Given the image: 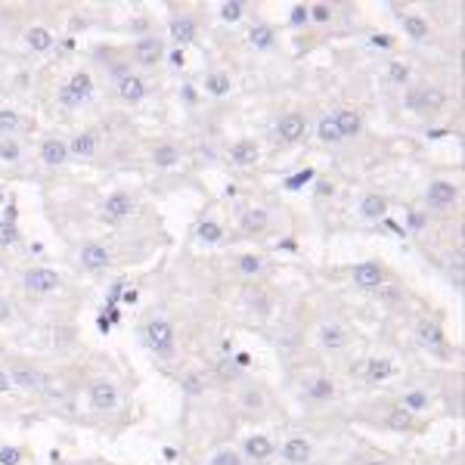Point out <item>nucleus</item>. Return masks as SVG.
<instances>
[{
    "label": "nucleus",
    "instance_id": "f257e3e1",
    "mask_svg": "<svg viewBox=\"0 0 465 465\" xmlns=\"http://www.w3.org/2000/svg\"><path fill=\"white\" fill-rule=\"evenodd\" d=\"M146 341H149V351H155V356H161V360H170L177 351L174 326L168 320H152L146 326Z\"/></svg>",
    "mask_w": 465,
    "mask_h": 465
},
{
    "label": "nucleus",
    "instance_id": "f03ea898",
    "mask_svg": "<svg viewBox=\"0 0 465 465\" xmlns=\"http://www.w3.org/2000/svg\"><path fill=\"white\" fill-rule=\"evenodd\" d=\"M93 97V78L87 72H75L66 84L59 87V103L66 108H78Z\"/></svg>",
    "mask_w": 465,
    "mask_h": 465
},
{
    "label": "nucleus",
    "instance_id": "7ed1b4c3",
    "mask_svg": "<svg viewBox=\"0 0 465 465\" xmlns=\"http://www.w3.org/2000/svg\"><path fill=\"white\" fill-rule=\"evenodd\" d=\"M121 394L115 382H108V378H97V382L90 385V407L99 409V413H112L115 407H118Z\"/></svg>",
    "mask_w": 465,
    "mask_h": 465
},
{
    "label": "nucleus",
    "instance_id": "20e7f679",
    "mask_svg": "<svg viewBox=\"0 0 465 465\" xmlns=\"http://www.w3.org/2000/svg\"><path fill=\"white\" fill-rule=\"evenodd\" d=\"M25 289L28 292H35V294H50V292H56L59 289V273L56 270H50V267H31V270H25Z\"/></svg>",
    "mask_w": 465,
    "mask_h": 465
},
{
    "label": "nucleus",
    "instance_id": "39448f33",
    "mask_svg": "<svg viewBox=\"0 0 465 465\" xmlns=\"http://www.w3.org/2000/svg\"><path fill=\"white\" fill-rule=\"evenodd\" d=\"M304 130H307V121H304V115H298V112H289L276 121V137L283 140V143H298V140L304 137Z\"/></svg>",
    "mask_w": 465,
    "mask_h": 465
},
{
    "label": "nucleus",
    "instance_id": "423d86ee",
    "mask_svg": "<svg viewBox=\"0 0 465 465\" xmlns=\"http://www.w3.org/2000/svg\"><path fill=\"white\" fill-rule=\"evenodd\" d=\"M354 283L360 285V289H382V283H385V270H382V264H356L354 267Z\"/></svg>",
    "mask_w": 465,
    "mask_h": 465
},
{
    "label": "nucleus",
    "instance_id": "0eeeda50",
    "mask_svg": "<svg viewBox=\"0 0 465 465\" xmlns=\"http://www.w3.org/2000/svg\"><path fill=\"white\" fill-rule=\"evenodd\" d=\"M118 97H121V103H143V97H146V81L140 75H124L118 78Z\"/></svg>",
    "mask_w": 465,
    "mask_h": 465
},
{
    "label": "nucleus",
    "instance_id": "6e6552de",
    "mask_svg": "<svg viewBox=\"0 0 465 465\" xmlns=\"http://www.w3.org/2000/svg\"><path fill=\"white\" fill-rule=\"evenodd\" d=\"M459 199V190L447 180H434L428 183V205L431 208H450L453 202Z\"/></svg>",
    "mask_w": 465,
    "mask_h": 465
},
{
    "label": "nucleus",
    "instance_id": "1a4fd4ad",
    "mask_svg": "<svg viewBox=\"0 0 465 465\" xmlns=\"http://www.w3.org/2000/svg\"><path fill=\"white\" fill-rule=\"evenodd\" d=\"M310 456H314V447H310V440H304V438H292L283 444V459L292 462V465H307Z\"/></svg>",
    "mask_w": 465,
    "mask_h": 465
},
{
    "label": "nucleus",
    "instance_id": "9d476101",
    "mask_svg": "<svg viewBox=\"0 0 465 465\" xmlns=\"http://www.w3.org/2000/svg\"><path fill=\"white\" fill-rule=\"evenodd\" d=\"M41 159H44V165H50V168L66 165V161H68V143H66V140H59V137L44 140V146H41Z\"/></svg>",
    "mask_w": 465,
    "mask_h": 465
},
{
    "label": "nucleus",
    "instance_id": "9b49d317",
    "mask_svg": "<svg viewBox=\"0 0 465 465\" xmlns=\"http://www.w3.org/2000/svg\"><path fill=\"white\" fill-rule=\"evenodd\" d=\"M134 199L128 196V192H112V196L106 199V217L108 221H124V217L134 214Z\"/></svg>",
    "mask_w": 465,
    "mask_h": 465
},
{
    "label": "nucleus",
    "instance_id": "f8f14e48",
    "mask_svg": "<svg viewBox=\"0 0 465 465\" xmlns=\"http://www.w3.org/2000/svg\"><path fill=\"white\" fill-rule=\"evenodd\" d=\"M81 264L87 270H106L108 264H112V252H108L106 245H84L81 248Z\"/></svg>",
    "mask_w": 465,
    "mask_h": 465
},
{
    "label": "nucleus",
    "instance_id": "ddd939ff",
    "mask_svg": "<svg viewBox=\"0 0 465 465\" xmlns=\"http://www.w3.org/2000/svg\"><path fill=\"white\" fill-rule=\"evenodd\" d=\"M418 341H422L428 351L434 354H444V332H440V326L438 323H431V320H422L418 323Z\"/></svg>",
    "mask_w": 465,
    "mask_h": 465
},
{
    "label": "nucleus",
    "instance_id": "4468645a",
    "mask_svg": "<svg viewBox=\"0 0 465 465\" xmlns=\"http://www.w3.org/2000/svg\"><path fill=\"white\" fill-rule=\"evenodd\" d=\"M258 155H261V149H258L254 140H239V143L230 149V161L232 165H239V168H248V165L258 161Z\"/></svg>",
    "mask_w": 465,
    "mask_h": 465
},
{
    "label": "nucleus",
    "instance_id": "2eb2a0df",
    "mask_svg": "<svg viewBox=\"0 0 465 465\" xmlns=\"http://www.w3.org/2000/svg\"><path fill=\"white\" fill-rule=\"evenodd\" d=\"M440 103H444V97H440L438 90H428V87L409 90V93H407V106L416 108V112H425V108H438Z\"/></svg>",
    "mask_w": 465,
    "mask_h": 465
},
{
    "label": "nucleus",
    "instance_id": "dca6fc26",
    "mask_svg": "<svg viewBox=\"0 0 465 465\" xmlns=\"http://www.w3.org/2000/svg\"><path fill=\"white\" fill-rule=\"evenodd\" d=\"M161 56H165V44L159 37H143L137 44V62H143V66H155Z\"/></svg>",
    "mask_w": 465,
    "mask_h": 465
},
{
    "label": "nucleus",
    "instance_id": "f3484780",
    "mask_svg": "<svg viewBox=\"0 0 465 465\" xmlns=\"http://www.w3.org/2000/svg\"><path fill=\"white\" fill-rule=\"evenodd\" d=\"M245 456L254 462H264L273 456V444H270V438H264V434H252V438L245 440Z\"/></svg>",
    "mask_w": 465,
    "mask_h": 465
},
{
    "label": "nucleus",
    "instance_id": "a211bd4d",
    "mask_svg": "<svg viewBox=\"0 0 465 465\" xmlns=\"http://www.w3.org/2000/svg\"><path fill=\"white\" fill-rule=\"evenodd\" d=\"M335 124H338L341 140H345V137H356L363 130V121H360V115H356L354 108H341V112H335Z\"/></svg>",
    "mask_w": 465,
    "mask_h": 465
},
{
    "label": "nucleus",
    "instance_id": "6ab92c4d",
    "mask_svg": "<svg viewBox=\"0 0 465 465\" xmlns=\"http://www.w3.org/2000/svg\"><path fill=\"white\" fill-rule=\"evenodd\" d=\"M320 341H323V347H329V351H341V347L347 345V332L341 329L338 323H326L320 329Z\"/></svg>",
    "mask_w": 465,
    "mask_h": 465
},
{
    "label": "nucleus",
    "instance_id": "aec40b11",
    "mask_svg": "<svg viewBox=\"0 0 465 465\" xmlns=\"http://www.w3.org/2000/svg\"><path fill=\"white\" fill-rule=\"evenodd\" d=\"M363 372H366L369 382H388V378L394 376V363L388 360V356H372Z\"/></svg>",
    "mask_w": 465,
    "mask_h": 465
},
{
    "label": "nucleus",
    "instance_id": "412c9836",
    "mask_svg": "<svg viewBox=\"0 0 465 465\" xmlns=\"http://www.w3.org/2000/svg\"><path fill=\"white\" fill-rule=\"evenodd\" d=\"M270 227V214L264 208H248L242 214V230L245 232H264Z\"/></svg>",
    "mask_w": 465,
    "mask_h": 465
},
{
    "label": "nucleus",
    "instance_id": "4be33fe9",
    "mask_svg": "<svg viewBox=\"0 0 465 465\" xmlns=\"http://www.w3.org/2000/svg\"><path fill=\"white\" fill-rule=\"evenodd\" d=\"M385 211H388L385 196H366L360 202V214L369 217V221H385Z\"/></svg>",
    "mask_w": 465,
    "mask_h": 465
},
{
    "label": "nucleus",
    "instance_id": "5701e85b",
    "mask_svg": "<svg viewBox=\"0 0 465 465\" xmlns=\"http://www.w3.org/2000/svg\"><path fill=\"white\" fill-rule=\"evenodd\" d=\"M170 35H174V41L177 44H190V41H196V22L192 19H174L170 22Z\"/></svg>",
    "mask_w": 465,
    "mask_h": 465
},
{
    "label": "nucleus",
    "instance_id": "b1692460",
    "mask_svg": "<svg viewBox=\"0 0 465 465\" xmlns=\"http://www.w3.org/2000/svg\"><path fill=\"white\" fill-rule=\"evenodd\" d=\"M93 152H97V134H90V130L78 134L68 143V155H93Z\"/></svg>",
    "mask_w": 465,
    "mask_h": 465
},
{
    "label": "nucleus",
    "instance_id": "393cba45",
    "mask_svg": "<svg viewBox=\"0 0 465 465\" xmlns=\"http://www.w3.org/2000/svg\"><path fill=\"white\" fill-rule=\"evenodd\" d=\"M152 161H155V165H159V168H174L177 161H180V149H177V146H170V143H165V146H155Z\"/></svg>",
    "mask_w": 465,
    "mask_h": 465
},
{
    "label": "nucleus",
    "instance_id": "a878e982",
    "mask_svg": "<svg viewBox=\"0 0 465 465\" xmlns=\"http://www.w3.org/2000/svg\"><path fill=\"white\" fill-rule=\"evenodd\" d=\"M25 41H28V46L31 50H37V53H44V50H50L53 46V35L46 28H28V35H25Z\"/></svg>",
    "mask_w": 465,
    "mask_h": 465
},
{
    "label": "nucleus",
    "instance_id": "bb28decb",
    "mask_svg": "<svg viewBox=\"0 0 465 465\" xmlns=\"http://www.w3.org/2000/svg\"><path fill=\"white\" fill-rule=\"evenodd\" d=\"M10 382H13V385H19V388H25V391H31V388L41 385V372L19 366V369H13V372H10Z\"/></svg>",
    "mask_w": 465,
    "mask_h": 465
},
{
    "label": "nucleus",
    "instance_id": "cd10ccee",
    "mask_svg": "<svg viewBox=\"0 0 465 465\" xmlns=\"http://www.w3.org/2000/svg\"><path fill=\"white\" fill-rule=\"evenodd\" d=\"M230 87H232L230 75H223V72H211V75L205 78V90L211 93V97H227Z\"/></svg>",
    "mask_w": 465,
    "mask_h": 465
},
{
    "label": "nucleus",
    "instance_id": "c85d7f7f",
    "mask_svg": "<svg viewBox=\"0 0 465 465\" xmlns=\"http://www.w3.org/2000/svg\"><path fill=\"white\" fill-rule=\"evenodd\" d=\"M403 28H407V35L413 41H425L428 37V22L422 16H403Z\"/></svg>",
    "mask_w": 465,
    "mask_h": 465
},
{
    "label": "nucleus",
    "instance_id": "c756f323",
    "mask_svg": "<svg viewBox=\"0 0 465 465\" xmlns=\"http://www.w3.org/2000/svg\"><path fill=\"white\" fill-rule=\"evenodd\" d=\"M248 41L258 46V50H270V46H273V28H267V25H254L252 31H248Z\"/></svg>",
    "mask_w": 465,
    "mask_h": 465
},
{
    "label": "nucleus",
    "instance_id": "7c9ffc66",
    "mask_svg": "<svg viewBox=\"0 0 465 465\" xmlns=\"http://www.w3.org/2000/svg\"><path fill=\"white\" fill-rule=\"evenodd\" d=\"M316 134H320L323 143H341V134H338L335 115H326V118L320 121V128H316Z\"/></svg>",
    "mask_w": 465,
    "mask_h": 465
},
{
    "label": "nucleus",
    "instance_id": "2f4dec72",
    "mask_svg": "<svg viewBox=\"0 0 465 465\" xmlns=\"http://www.w3.org/2000/svg\"><path fill=\"white\" fill-rule=\"evenodd\" d=\"M403 409H407V413H422V409H428V394L425 391L403 394Z\"/></svg>",
    "mask_w": 465,
    "mask_h": 465
},
{
    "label": "nucleus",
    "instance_id": "473e14b6",
    "mask_svg": "<svg viewBox=\"0 0 465 465\" xmlns=\"http://www.w3.org/2000/svg\"><path fill=\"white\" fill-rule=\"evenodd\" d=\"M19 130V115L13 112V108H0V137H10Z\"/></svg>",
    "mask_w": 465,
    "mask_h": 465
},
{
    "label": "nucleus",
    "instance_id": "72a5a7b5",
    "mask_svg": "<svg viewBox=\"0 0 465 465\" xmlns=\"http://www.w3.org/2000/svg\"><path fill=\"white\" fill-rule=\"evenodd\" d=\"M307 391H310V397H314V400H329L332 397V382H329V378H323V376H316L314 382H310Z\"/></svg>",
    "mask_w": 465,
    "mask_h": 465
},
{
    "label": "nucleus",
    "instance_id": "f704fd0d",
    "mask_svg": "<svg viewBox=\"0 0 465 465\" xmlns=\"http://www.w3.org/2000/svg\"><path fill=\"white\" fill-rule=\"evenodd\" d=\"M22 159V146L13 137L0 140V161H19Z\"/></svg>",
    "mask_w": 465,
    "mask_h": 465
},
{
    "label": "nucleus",
    "instance_id": "c9c22d12",
    "mask_svg": "<svg viewBox=\"0 0 465 465\" xmlns=\"http://www.w3.org/2000/svg\"><path fill=\"white\" fill-rule=\"evenodd\" d=\"M261 258L258 254H242V258H239V273L242 276H258L261 273Z\"/></svg>",
    "mask_w": 465,
    "mask_h": 465
},
{
    "label": "nucleus",
    "instance_id": "e433bc0d",
    "mask_svg": "<svg viewBox=\"0 0 465 465\" xmlns=\"http://www.w3.org/2000/svg\"><path fill=\"white\" fill-rule=\"evenodd\" d=\"M16 242H19V227L13 221H0V245L10 248Z\"/></svg>",
    "mask_w": 465,
    "mask_h": 465
},
{
    "label": "nucleus",
    "instance_id": "4c0bfd02",
    "mask_svg": "<svg viewBox=\"0 0 465 465\" xmlns=\"http://www.w3.org/2000/svg\"><path fill=\"white\" fill-rule=\"evenodd\" d=\"M199 236L202 239H205V242H221V239H223V230L221 227H217V223H211V221H205V223H202V227H199Z\"/></svg>",
    "mask_w": 465,
    "mask_h": 465
},
{
    "label": "nucleus",
    "instance_id": "58836bf2",
    "mask_svg": "<svg viewBox=\"0 0 465 465\" xmlns=\"http://www.w3.org/2000/svg\"><path fill=\"white\" fill-rule=\"evenodd\" d=\"M211 465H242V456H239L236 450H217Z\"/></svg>",
    "mask_w": 465,
    "mask_h": 465
},
{
    "label": "nucleus",
    "instance_id": "ea45409f",
    "mask_svg": "<svg viewBox=\"0 0 465 465\" xmlns=\"http://www.w3.org/2000/svg\"><path fill=\"white\" fill-rule=\"evenodd\" d=\"M388 78H391L394 84H403L409 78V66H403V62H391V66H388Z\"/></svg>",
    "mask_w": 465,
    "mask_h": 465
},
{
    "label": "nucleus",
    "instance_id": "a19ab883",
    "mask_svg": "<svg viewBox=\"0 0 465 465\" xmlns=\"http://www.w3.org/2000/svg\"><path fill=\"white\" fill-rule=\"evenodd\" d=\"M388 425H391L394 431H407L409 428V413H407V409H397V413L388 416Z\"/></svg>",
    "mask_w": 465,
    "mask_h": 465
},
{
    "label": "nucleus",
    "instance_id": "79ce46f5",
    "mask_svg": "<svg viewBox=\"0 0 465 465\" xmlns=\"http://www.w3.org/2000/svg\"><path fill=\"white\" fill-rule=\"evenodd\" d=\"M314 170H298V174H292V180H285V186H289V190H301V186H304V183H310V180H314Z\"/></svg>",
    "mask_w": 465,
    "mask_h": 465
},
{
    "label": "nucleus",
    "instance_id": "37998d69",
    "mask_svg": "<svg viewBox=\"0 0 465 465\" xmlns=\"http://www.w3.org/2000/svg\"><path fill=\"white\" fill-rule=\"evenodd\" d=\"M221 16H223L227 22H236L239 16H242V4H239V0H230V4L221 6Z\"/></svg>",
    "mask_w": 465,
    "mask_h": 465
},
{
    "label": "nucleus",
    "instance_id": "c03bdc74",
    "mask_svg": "<svg viewBox=\"0 0 465 465\" xmlns=\"http://www.w3.org/2000/svg\"><path fill=\"white\" fill-rule=\"evenodd\" d=\"M242 407H245V409H261V407H264L261 394H258V391H245V394H242Z\"/></svg>",
    "mask_w": 465,
    "mask_h": 465
},
{
    "label": "nucleus",
    "instance_id": "a18cd8bd",
    "mask_svg": "<svg viewBox=\"0 0 465 465\" xmlns=\"http://www.w3.org/2000/svg\"><path fill=\"white\" fill-rule=\"evenodd\" d=\"M0 465H19V450H16V447L0 450Z\"/></svg>",
    "mask_w": 465,
    "mask_h": 465
},
{
    "label": "nucleus",
    "instance_id": "49530a36",
    "mask_svg": "<svg viewBox=\"0 0 465 465\" xmlns=\"http://www.w3.org/2000/svg\"><path fill=\"white\" fill-rule=\"evenodd\" d=\"M307 13L314 16L316 22H329V19H332V10H329V6H326V4H316L314 10H307Z\"/></svg>",
    "mask_w": 465,
    "mask_h": 465
},
{
    "label": "nucleus",
    "instance_id": "de8ad7c7",
    "mask_svg": "<svg viewBox=\"0 0 465 465\" xmlns=\"http://www.w3.org/2000/svg\"><path fill=\"white\" fill-rule=\"evenodd\" d=\"M307 19H310V13L304 10V6H294V10H292V22H294V25H304Z\"/></svg>",
    "mask_w": 465,
    "mask_h": 465
},
{
    "label": "nucleus",
    "instance_id": "09e8293b",
    "mask_svg": "<svg viewBox=\"0 0 465 465\" xmlns=\"http://www.w3.org/2000/svg\"><path fill=\"white\" fill-rule=\"evenodd\" d=\"M450 279H453L456 285H462V258H456V264L450 267Z\"/></svg>",
    "mask_w": 465,
    "mask_h": 465
},
{
    "label": "nucleus",
    "instance_id": "8fccbe9b",
    "mask_svg": "<svg viewBox=\"0 0 465 465\" xmlns=\"http://www.w3.org/2000/svg\"><path fill=\"white\" fill-rule=\"evenodd\" d=\"M13 316V307H10V301L6 298H0V323H6Z\"/></svg>",
    "mask_w": 465,
    "mask_h": 465
},
{
    "label": "nucleus",
    "instance_id": "3c124183",
    "mask_svg": "<svg viewBox=\"0 0 465 465\" xmlns=\"http://www.w3.org/2000/svg\"><path fill=\"white\" fill-rule=\"evenodd\" d=\"M13 388V382H10V372H4L0 369V394H6Z\"/></svg>",
    "mask_w": 465,
    "mask_h": 465
},
{
    "label": "nucleus",
    "instance_id": "603ef678",
    "mask_svg": "<svg viewBox=\"0 0 465 465\" xmlns=\"http://www.w3.org/2000/svg\"><path fill=\"white\" fill-rule=\"evenodd\" d=\"M409 227H413V230H422L425 227V214H413V217H409Z\"/></svg>",
    "mask_w": 465,
    "mask_h": 465
},
{
    "label": "nucleus",
    "instance_id": "864d4df0",
    "mask_svg": "<svg viewBox=\"0 0 465 465\" xmlns=\"http://www.w3.org/2000/svg\"><path fill=\"white\" fill-rule=\"evenodd\" d=\"M186 391H202V385H199V378H196V376L186 378Z\"/></svg>",
    "mask_w": 465,
    "mask_h": 465
},
{
    "label": "nucleus",
    "instance_id": "5fc2aeb1",
    "mask_svg": "<svg viewBox=\"0 0 465 465\" xmlns=\"http://www.w3.org/2000/svg\"><path fill=\"white\" fill-rule=\"evenodd\" d=\"M385 227H388V230H391V232H397V236H403V232H407V230H403V227H400V223H394V221H385Z\"/></svg>",
    "mask_w": 465,
    "mask_h": 465
},
{
    "label": "nucleus",
    "instance_id": "6e6d98bb",
    "mask_svg": "<svg viewBox=\"0 0 465 465\" xmlns=\"http://www.w3.org/2000/svg\"><path fill=\"white\" fill-rule=\"evenodd\" d=\"M366 465H385V462H366Z\"/></svg>",
    "mask_w": 465,
    "mask_h": 465
}]
</instances>
